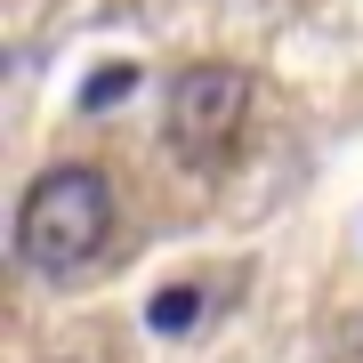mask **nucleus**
<instances>
[{
	"label": "nucleus",
	"mask_w": 363,
	"mask_h": 363,
	"mask_svg": "<svg viewBox=\"0 0 363 363\" xmlns=\"http://www.w3.org/2000/svg\"><path fill=\"white\" fill-rule=\"evenodd\" d=\"M202 315H210V291H202V283H169V291L145 298V323H154L162 339H186Z\"/></svg>",
	"instance_id": "3"
},
{
	"label": "nucleus",
	"mask_w": 363,
	"mask_h": 363,
	"mask_svg": "<svg viewBox=\"0 0 363 363\" xmlns=\"http://www.w3.org/2000/svg\"><path fill=\"white\" fill-rule=\"evenodd\" d=\"M130 89H138V65H130V57H113V65H97L89 81H81V113H105V105H121Z\"/></svg>",
	"instance_id": "4"
},
{
	"label": "nucleus",
	"mask_w": 363,
	"mask_h": 363,
	"mask_svg": "<svg viewBox=\"0 0 363 363\" xmlns=\"http://www.w3.org/2000/svg\"><path fill=\"white\" fill-rule=\"evenodd\" d=\"M105 234H113V186L89 162L40 169L25 186V202H16V259L33 274H57V283L81 274L105 250Z\"/></svg>",
	"instance_id": "1"
},
{
	"label": "nucleus",
	"mask_w": 363,
	"mask_h": 363,
	"mask_svg": "<svg viewBox=\"0 0 363 363\" xmlns=\"http://www.w3.org/2000/svg\"><path fill=\"white\" fill-rule=\"evenodd\" d=\"M250 130V73L242 65H186L162 97V138L186 169H226Z\"/></svg>",
	"instance_id": "2"
}]
</instances>
